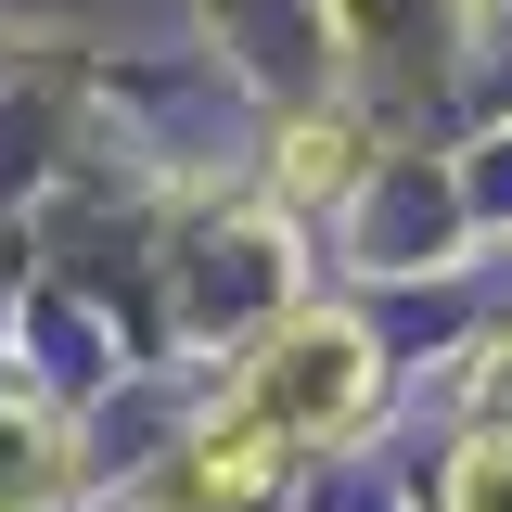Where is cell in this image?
<instances>
[{
    "label": "cell",
    "mask_w": 512,
    "mask_h": 512,
    "mask_svg": "<svg viewBox=\"0 0 512 512\" xmlns=\"http://www.w3.org/2000/svg\"><path fill=\"white\" fill-rule=\"evenodd\" d=\"M359 397H372V346H359L346 320H295V333L256 359L244 423H269V436H320V423H346Z\"/></svg>",
    "instance_id": "cell-1"
},
{
    "label": "cell",
    "mask_w": 512,
    "mask_h": 512,
    "mask_svg": "<svg viewBox=\"0 0 512 512\" xmlns=\"http://www.w3.org/2000/svg\"><path fill=\"white\" fill-rule=\"evenodd\" d=\"M461 512H512V448H474L461 461Z\"/></svg>",
    "instance_id": "cell-2"
}]
</instances>
